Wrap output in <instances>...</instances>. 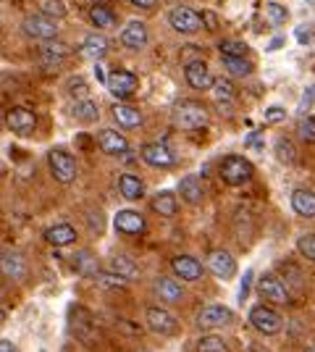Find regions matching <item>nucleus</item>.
<instances>
[{
  "label": "nucleus",
  "mask_w": 315,
  "mask_h": 352,
  "mask_svg": "<svg viewBox=\"0 0 315 352\" xmlns=\"http://www.w3.org/2000/svg\"><path fill=\"white\" fill-rule=\"evenodd\" d=\"M297 134L305 142H315V118H302L297 124Z\"/></svg>",
  "instance_id": "obj_43"
},
{
  "label": "nucleus",
  "mask_w": 315,
  "mask_h": 352,
  "mask_svg": "<svg viewBox=\"0 0 315 352\" xmlns=\"http://www.w3.org/2000/svg\"><path fill=\"white\" fill-rule=\"evenodd\" d=\"M97 145L103 150L105 155H126L129 153V142H126V137L116 129H103V132L97 134Z\"/></svg>",
  "instance_id": "obj_18"
},
{
  "label": "nucleus",
  "mask_w": 315,
  "mask_h": 352,
  "mask_svg": "<svg viewBox=\"0 0 315 352\" xmlns=\"http://www.w3.org/2000/svg\"><path fill=\"white\" fill-rule=\"evenodd\" d=\"M155 294L163 300V302H168V305H176V302H181L184 300V289H181L179 281L174 279H165V276H161V279H155Z\"/></svg>",
  "instance_id": "obj_25"
},
{
  "label": "nucleus",
  "mask_w": 315,
  "mask_h": 352,
  "mask_svg": "<svg viewBox=\"0 0 315 352\" xmlns=\"http://www.w3.org/2000/svg\"><path fill=\"white\" fill-rule=\"evenodd\" d=\"M142 161L148 163V166H152V168H171L176 163V158L161 142H148V145L142 147Z\"/></svg>",
  "instance_id": "obj_16"
},
{
  "label": "nucleus",
  "mask_w": 315,
  "mask_h": 352,
  "mask_svg": "<svg viewBox=\"0 0 315 352\" xmlns=\"http://www.w3.org/2000/svg\"><path fill=\"white\" fill-rule=\"evenodd\" d=\"M95 76H97L100 82H108V74H105L103 63H97V66H95Z\"/></svg>",
  "instance_id": "obj_49"
},
{
  "label": "nucleus",
  "mask_w": 315,
  "mask_h": 352,
  "mask_svg": "<svg viewBox=\"0 0 315 352\" xmlns=\"http://www.w3.org/2000/svg\"><path fill=\"white\" fill-rule=\"evenodd\" d=\"M27 271H30V265H27V258L21 252H16V250L0 252V276L11 281H24Z\"/></svg>",
  "instance_id": "obj_8"
},
{
  "label": "nucleus",
  "mask_w": 315,
  "mask_h": 352,
  "mask_svg": "<svg viewBox=\"0 0 315 352\" xmlns=\"http://www.w3.org/2000/svg\"><path fill=\"white\" fill-rule=\"evenodd\" d=\"M5 126L19 137H30L37 126V116L27 108H11L8 116H5Z\"/></svg>",
  "instance_id": "obj_13"
},
{
  "label": "nucleus",
  "mask_w": 315,
  "mask_h": 352,
  "mask_svg": "<svg viewBox=\"0 0 315 352\" xmlns=\"http://www.w3.org/2000/svg\"><path fill=\"white\" fill-rule=\"evenodd\" d=\"M90 21L97 30H113L116 27V14L105 6H92L90 8Z\"/></svg>",
  "instance_id": "obj_32"
},
{
  "label": "nucleus",
  "mask_w": 315,
  "mask_h": 352,
  "mask_svg": "<svg viewBox=\"0 0 315 352\" xmlns=\"http://www.w3.org/2000/svg\"><path fill=\"white\" fill-rule=\"evenodd\" d=\"M234 323V313L226 305H208L197 313V326L200 329H224Z\"/></svg>",
  "instance_id": "obj_10"
},
{
  "label": "nucleus",
  "mask_w": 315,
  "mask_h": 352,
  "mask_svg": "<svg viewBox=\"0 0 315 352\" xmlns=\"http://www.w3.org/2000/svg\"><path fill=\"white\" fill-rule=\"evenodd\" d=\"M171 271H174L181 281H197L200 276H202V265H200V261L189 258V255L174 258V261H171Z\"/></svg>",
  "instance_id": "obj_21"
},
{
  "label": "nucleus",
  "mask_w": 315,
  "mask_h": 352,
  "mask_svg": "<svg viewBox=\"0 0 315 352\" xmlns=\"http://www.w3.org/2000/svg\"><path fill=\"white\" fill-rule=\"evenodd\" d=\"M132 6H137V8H152L158 0H129Z\"/></svg>",
  "instance_id": "obj_48"
},
{
  "label": "nucleus",
  "mask_w": 315,
  "mask_h": 352,
  "mask_svg": "<svg viewBox=\"0 0 315 352\" xmlns=\"http://www.w3.org/2000/svg\"><path fill=\"white\" fill-rule=\"evenodd\" d=\"M218 50H221L224 58H244L250 47H247L244 43H240V40H221Z\"/></svg>",
  "instance_id": "obj_37"
},
{
  "label": "nucleus",
  "mask_w": 315,
  "mask_h": 352,
  "mask_svg": "<svg viewBox=\"0 0 315 352\" xmlns=\"http://www.w3.org/2000/svg\"><path fill=\"white\" fill-rule=\"evenodd\" d=\"M197 352H229V344L221 337L210 334V337H202L197 342Z\"/></svg>",
  "instance_id": "obj_39"
},
{
  "label": "nucleus",
  "mask_w": 315,
  "mask_h": 352,
  "mask_svg": "<svg viewBox=\"0 0 315 352\" xmlns=\"http://www.w3.org/2000/svg\"><path fill=\"white\" fill-rule=\"evenodd\" d=\"M284 118H286V111L281 105H270L268 111H266V124H279Z\"/></svg>",
  "instance_id": "obj_45"
},
{
  "label": "nucleus",
  "mask_w": 315,
  "mask_h": 352,
  "mask_svg": "<svg viewBox=\"0 0 315 352\" xmlns=\"http://www.w3.org/2000/svg\"><path fill=\"white\" fill-rule=\"evenodd\" d=\"M108 271H110V274H116V276L124 279V281L139 279V265H137L132 258H126V255H113V258H110V263H108Z\"/></svg>",
  "instance_id": "obj_24"
},
{
  "label": "nucleus",
  "mask_w": 315,
  "mask_h": 352,
  "mask_svg": "<svg viewBox=\"0 0 315 352\" xmlns=\"http://www.w3.org/2000/svg\"><path fill=\"white\" fill-rule=\"evenodd\" d=\"M273 150H276L279 163H284V166H292V163L297 161V150H294V145H292V140H286V137H279L276 145H273Z\"/></svg>",
  "instance_id": "obj_34"
},
{
  "label": "nucleus",
  "mask_w": 315,
  "mask_h": 352,
  "mask_svg": "<svg viewBox=\"0 0 315 352\" xmlns=\"http://www.w3.org/2000/svg\"><path fill=\"white\" fill-rule=\"evenodd\" d=\"M297 250H300L307 261H315V234H302L297 239Z\"/></svg>",
  "instance_id": "obj_42"
},
{
  "label": "nucleus",
  "mask_w": 315,
  "mask_h": 352,
  "mask_svg": "<svg viewBox=\"0 0 315 352\" xmlns=\"http://www.w3.org/2000/svg\"><path fill=\"white\" fill-rule=\"evenodd\" d=\"M105 87L108 92L113 95V98H119V100H126V98H132L139 87V79H137L132 72H124V69H116V72L108 74V82H105Z\"/></svg>",
  "instance_id": "obj_6"
},
{
  "label": "nucleus",
  "mask_w": 315,
  "mask_h": 352,
  "mask_svg": "<svg viewBox=\"0 0 315 352\" xmlns=\"http://www.w3.org/2000/svg\"><path fill=\"white\" fill-rule=\"evenodd\" d=\"M250 323L255 326L260 334H268V337L281 331V316L273 308H268V305H255V308L250 310Z\"/></svg>",
  "instance_id": "obj_9"
},
{
  "label": "nucleus",
  "mask_w": 315,
  "mask_h": 352,
  "mask_svg": "<svg viewBox=\"0 0 315 352\" xmlns=\"http://www.w3.org/2000/svg\"><path fill=\"white\" fill-rule=\"evenodd\" d=\"M250 284H253V271H247V274H244V281H242V292H240L242 302H244V297L250 294Z\"/></svg>",
  "instance_id": "obj_47"
},
{
  "label": "nucleus",
  "mask_w": 315,
  "mask_h": 352,
  "mask_svg": "<svg viewBox=\"0 0 315 352\" xmlns=\"http://www.w3.org/2000/svg\"><path fill=\"white\" fill-rule=\"evenodd\" d=\"M266 16H268L270 24L279 27V24H284L286 19H289V11H286L284 6H279V3H268V6H266Z\"/></svg>",
  "instance_id": "obj_40"
},
{
  "label": "nucleus",
  "mask_w": 315,
  "mask_h": 352,
  "mask_svg": "<svg viewBox=\"0 0 315 352\" xmlns=\"http://www.w3.org/2000/svg\"><path fill=\"white\" fill-rule=\"evenodd\" d=\"M208 121H210L208 108L202 103H197V100H181L174 108V124L179 129H187V132L202 129V126H208Z\"/></svg>",
  "instance_id": "obj_1"
},
{
  "label": "nucleus",
  "mask_w": 315,
  "mask_h": 352,
  "mask_svg": "<svg viewBox=\"0 0 315 352\" xmlns=\"http://www.w3.org/2000/svg\"><path fill=\"white\" fill-rule=\"evenodd\" d=\"M3 321H5V310L0 308V323H3Z\"/></svg>",
  "instance_id": "obj_52"
},
{
  "label": "nucleus",
  "mask_w": 315,
  "mask_h": 352,
  "mask_svg": "<svg viewBox=\"0 0 315 352\" xmlns=\"http://www.w3.org/2000/svg\"><path fill=\"white\" fill-rule=\"evenodd\" d=\"M113 226L121 234H142L148 223L142 219V213H137V210H119L116 219H113Z\"/></svg>",
  "instance_id": "obj_20"
},
{
  "label": "nucleus",
  "mask_w": 315,
  "mask_h": 352,
  "mask_svg": "<svg viewBox=\"0 0 315 352\" xmlns=\"http://www.w3.org/2000/svg\"><path fill=\"white\" fill-rule=\"evenodd\" d=\"M119 192L126 197V200H142V197H145V184H142L139 176L124 174L119 179Z\"/></svg>",
  "instance_id": "obj_30"
},
{
  "label": "nucleus",
  "mask_w": 315,
  "mask_h": 352,
  "mask_svg": "<svg viewBox=\"0 0 315 352\" xmlns=\"http://www.w3.org/2000/svg\"><path fill=\"white\" fill-rule=\"evenodd\" d=\"M0 294H5V287H3V281H0Z\"/></svg>",
  "instance_id": "obj_53"
},
{
  "label": "nucleus",
  "mask_w": 315,
  "mask_h": 352,
  "mask_svg": "<svg viewBox=\"0 0 315 352\" xmlns=\"http://www.w3.org/2000/svg\"><path fill=\"white\" fill-rule=\"evenodd\" d=\"M150 40L148 34V27L142 21H129L124 30H121V45L129 47V50H142Z\"/></svg>",
  "instance_id": "obj_17"
},
{
  "label": "nucleus",
  "mask_w": 315,
  "mask_h": 352,
  "mask_svg": "<svg viewBox=\"0 0 315 352\" xmlns=\"http://www.w3.org/2000/svg\"><path fill=\"white\" fill-rule=\"evenodd\" d=\"M224 66L231 76H250L253 74V63L247 58H224Z\"/></svg>",
  "instance_id": "obj_38"
},
{
  "label": "nucleus",
  "mask_w": 315,
  "mask_h": 352,
  "mask_svg": "<svg viewBox=\"0 0 315 352\" xmlns=\"http://www.w3.org/2000/svg\"><path fill=\"white\" fill-rule=\"evenodd\" d=\"M105 53H108V40L103 34H87L82 47H79V56L87 60H95V63H100L105 58Z\"/></svg>",
  "instance_id": "obj_22"
},
{
  "label": "nucleus",
  "mask_w": 315,
  "mask_h": 352,
  "mask_svg": "<svg viewBox=\"0 0 315 352\" xmlns=\"http://www.w3.org/2000/svg\"><path fill=\"white\" fill-rule=\"evenodd\" d=\"M21 30L27 37L32 40H40V43H50V40H56V34H58V27H56V19H47L43 14H32L24 19V24H21Z\"/></svg>",
  "instance_id": "obj_5"
},
{
  "label": "nucleus",
  "mask_w": 315,
  "mask_h": 352,
  "mask_svg": "<svg viewBox=\"0 0 315 352\" xmlns=\"http://www.w3.org/2000/svg\"><path fill=\"white\" fill-rule=\"evenodd\" d=\"M255 174L253 163L242 155H229L224 163H221V179H224L229 187H242L244 182H250Z\"/></svg>",
  "instance_id": "obj_3"
},
{
  "label": "nucleus",
  "mask_w": 315,
  "mask_h": 352,
  "mask_svg": "<svg viewBox=\"0 0 315 352\" xmlns=\"http://www.w3.org/2000/svg\"><path fill=\"white\" fill-rule=\"evenodd\" d=\"M145 318H148V326H150V331L155 334H163V337H176L179 334V321L163 308H148L145 313Z\"/></svg>",
  "instance_id": "obj_11"
},
{
  "label": "nucleus",
  "mask_w": 315,
  "mask_h": 352,
  "mask_svg": "<svg viewBox=\"0 0 315 352\" xmlns=\"http://www.w3.org/2000/svg\"><path fill=\"white\" fill-rule=\"evenodd\" d=\"M37 3V14L47 16V19H63L66 16V6L60 0H34Z\"/></svg>",
  "instance_id": "obj_36"
},
{
  "label": "nucleus",
  "mask_w": 315,
  "mask_h": 352,
  "mask_svg": "<svg viewBox=\"0 0 315 352\" xmlns=\"http://www.w3.org/2000/svg\"><path fill=\"white\" fill-rule=\"evenodd\" d=\"M292 208L302 219H315V192L313 190H294L292 192Z\"/></svg>",
  "instance_id": "obj_26"
},
{
  "label": "nucleus",
  "mask_w": 315,
  "mask_h": 352,
  "mask_svg": "<svg viewBox=\"0 0 315 352\" xmlns=\"http://www.w3.org/2000/svg\"><path fill=\"white\" fill-rule=\"evenodd\" d=\"M210 89H213V98L218 103H231L237 98V89H234V85L229 79H213V87Z\"/></svg>",
  "instance_id": "obj_35"
},
{
  "label": "nucleus",
  "mask_w": 315,
  "mask_h": 352,
  "mask_svg": "<svg viewBox=\"0 0 315 352\" xmlns=\"http://www.w3.org/2000/svg\"><path fill=\"white\" fill-rule=\"evenodd\" d=\"M71 113H74L76 121H82V124H95L97 118H100V108L95 100H76L74 108H71Z\"/></svg>",
  "instance_id": "obj_31"
},
{
  "label": "nucleus",
  "mask_w": 315,
  "mask_h": 352,
  "mask_svg": "<svg viewBox=\"0 0 315 352\" xmlns=\"http://www.w3.org/2000/svg\"><path fill=\"white\" fill-rule=\"evenodd\" d=\"M0 352H19L11 342H0Z\"/></svg>",
  "instance_id": "obj_51"
},
{
  "label": "nucleus",
  "mask_w": 315,
  "mask_h": 352,
  "mask_svg": "<svg viewBox=\"0 0 315 352\" xmlns=\"http://www.w3.org/2000/svg\"><path fill=\"white\" fill-rule=\"evenodd\" d=\"M313 100H315V85L310 89H307V92H305V100H302V103H305V105H313Z\"/></svg>",
  "instance_id": "obj_50"
},
{
  "label": "nucleus",
  "mask_w": 315,
  "mask_h": 352,
  "mask_svg": "<svg viewBox=\"0 0 315 352\" xmlns=\"http://www.w3.org/2000/svg\"><path fill=\"white\" fill-rule=\"evenodd\" d=\"M307 352H315V347H310V350H307Z\"/></svg>",
  "instance_id": "obj_54"
},
{
  "label": "nucleus",
  "mask_w": 315,
  "mask_h": 352,
  "mask_svg": "<svg viewBox=\"0 0 315 352\" xmlns=\"http://www.w3.org/2000/svg\"><path fill=\"white\" fill-rule=\"evenodd\" d=\"M69 95L76 98V100H87L90 98V87L84 85V79H71L69 82Z\"/></svg>",
  "instance_id": "obj_44"
},
{
  "label": "nucleus",
  "mask_w": 315,
  "mask_h": 352,
  "mask_svg": "<svg viewBox=\"0 0 315 352\" xmlns=\"http://www.w3.org/2000/svg\"><path fill=\"white\" fill-rule=\"evenodd\" d=\"M69 53H71L69 45L58 43V40H50V43H45L40 47V58H43V63L50 66V69H53V66H56V69L63 66V60L69 58Z\"/></svg>",
  "instance_id": "obj_23"
},
{
  "label": "nucleus",
  "mask_w": 315,
  "mask_h": 352,
  "mask_svg": "<svg viewBox=\"0 0 315 352\" xmlns=\"http://www.w3.org/2000/svg\"><path fill=\"white\" fill-rule=\"evenodd\" d=\"M184 76H187V85H189L192 89H210L213 87V76H210L208 63H205L202 58L189 60V63L184 66Z\"/></svg>",
  "instance_id": "obj_15"
},
{
  "label": "nucleus",
  "mask_w": 315,
  "mask_h": 352,
  "mask_svg": "<svg viewBox=\"0 0 315 352\" xmlns=\"http://www.w3.org/2000/svg\"><path fill=\"white\" fill-rule=\"evenodd\" d=\"M257 292L263 294V300H268L273 305H286L289 302V289L276 274H266L257 284Z\"/></svg>",
  "instance_id": "obj_12"
},
{
  "label": "nucleus",
  "mask_w": 315,
  "mask_h": 352,
  "mask_svg": "<svg viewBox=\"0 0 315 352\" xmlns=\"http://www.w3.org/2000/svg\"><path fill=\"white\" fill-rule=\"evenodd\" d=\"M179 195H181V200H184V203H189V206H200V203H202V197H205L202 179H200L197 174H187L179 182Z\"/></svg>",
  "instance_id": "obj_19"
},
{
  "label": "nucleus",
  "mask_w": 315,
  "mask_h": 352,
  "mask_svg": "<svg viewBox=\"0 0 315 352\" xmlns=\"http://www.w3.org/2000/svg\"><path fill=\"white\" fill-rule=\"evenodd\" d=\"M47 163H50V174L56 176V182H60V184H71L76 179V161L71 153L50 150L47 153Z\"/></svg>",
  "instance_id": "obj_4"
},
{
  "label": "nucleus",
  "mask_w": 315,
  "mask_h": 352,
  "mask_svg": "<svg viewBox=\"0 0 315 352\" xmlns=\"http://www.w3.org/2000/svg\"><path fill=\"white\" fill-rule=\"evenodd\" d=\"M45 239L56 248H66V245L76 242V229L71 223H56V226L45 229Z\"/></svg>",
  "instance_id": "obj_27"
},
{
  "label": "nucleus",
  "mask_w": 315,
  "mask_h": 352,
  "mask_svg": "<svg viewBox=\"0 0 315 352\" xmlns=\"http://www.w3.org/2000/svg\"><path fill=\"white\" fill-rule=\"evenodd\" d=\"M152 210L158 213V216H165V219H171V216H176V210H179V203H176V195L174 192H158L155 197H152Z\"/></svg>",
  "instance_id": "obj_28"
},
{
  "label": "nucleus",
  "mask_w": 315,
  "mask_h": 352,
  "mask_svg": "<svg viewBox=\"0 0 315 352\" xmlns=\"http://www.w3.org/2000/svg\"><path fill=\"white\" fill-rule=\"evenodd\" d=\"M208 268L218 276V279H234V274H237V261H234V255L231 252H226V250H213L208 255Z\"/></svg>",
  "instance_id": "obj_14"
},
{
  "label": "nucleus",
  "mask_w": 315,
  "mask_h": 352,
  "mask_svg": "<svg viewBox=\"0 0 315 352\" xmlns=\"http://www.w3.org/2000/svg\"><path fill=\"white\" fill-rule=\"evenodd\" d=\"M113 118L121 129H137L142 124V113L132 105H113Z\"/></svg>",
  "instance_id": "obj_29"
},
{
  "label": "nucleus",
  "mask_w": 315,
  "mask_h": 352,
  "mask_svg": "<svg viewBox=\"0 0 315 352\" xmlns=\"http://www.w3.org/2000/svg\"><path fill=\"white\" fill-rule=\"evenodd\" d=\"M69 323H71V331H74V337L82 342V344H87V347H97L100 344V326L95 323L90 313L84 308H74L71 310V316H69Z\"/></svg>",
  "instance_id": "obj_2"
},
{
  "label": "nucleus",
  "mask_w": 315,
  "mask_h": 352,
  "mask_svg": "<svg viewBox=\"0 0 315 352\" xmlns=\"http://www.w3.org/2000/svg\"><path fill=\"white\" fill-rule=\"evenodd\" d=\"M95 281H97L103 289H121V287L126 284V281L119 279V276H116V274H110V271H103V274H97V276H95Z\"/></svg>",
  "instance_id": "obj_41"
},
{
  "label": "nucleus",
  "mask_w": 315,
  "mask_h": 352,
  "mask_svg": "<svg viewBox=\"0 0 315 352\" xmlns=\"http://www.w3.org/2000/svg\"><path fill=\"white\" fill-rule=\"evenodd\" d=\"M202 24L208 27V30H218V19H215V14H210V11H202Z\"/></svg>",
  "instance_id": "obj_46"
},
{
  "label": "nucleus",
  "mask_w": 315,
  "mask_h": 352,
  "mask_svg": "<svg viewBox=\"0 0 315 352\" xmlns=\"http://www.w3.org/2000/svg\"><path fill=\"white\" fill-rule=\"evenodd\" d=\"M168 24L176 32H181V34H195V32L202 30V16L192 11V8H187V6H176L168 14Z\"/></svg>",
  "instance_id": "obj_7"
},
{
  "label": "nucleus",
  "mask_w": 315,
  "mask_h": 352,
  "mask_svg": "<svg viewBox=\"0 0 315 352\" xmlns=\"http://www.w3.org/2000/svg\"><path fill=\"white\" fill-rule=\"evenodd\" d=\"M76 271L82 274V276H97L100 274V268H97V258L92 255L90 250H82V252H76Z\"/></svg>",
  "instance_id": "obj_33"
}]
</instances>
